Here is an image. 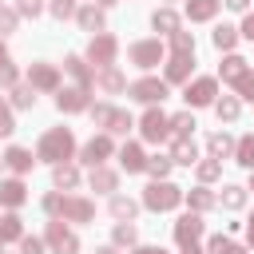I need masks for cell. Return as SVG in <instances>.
<instances>
[{
	"label": "cell",
	"instance_id": "74e56055",
	"mask_svg": "<svg viewBox=\"0 0 254 254\" xmlns=\"http://www.w3.org/2000/svg\"><path fill=\"white\" fill-rule=\"evenodd\" d=\"M187 198H190L194 210H210V206H214V194H210V190H190Z\"/></svg>",
	"mask_w": 254,
	"mask_h": 254
},
{
	"label": "cell",
	"instance_id": "7402d4cb",
	"mask_svg": "<svg viewBox=\"0 0 254 254\" xmlns=\"http://www.w3.org/2000/svg\"><path fill=\"white\" fill-rule=\"evenodd\" d=\"M91 187H95V190H115V171L91 167Z\"/></svg>",
	"mask_w": 254,
	"mask_h": 254
},
{
	"label": "cell",
	"instance_id": "83f0119b",
	"mask_svg": "<svg viewBox=\"0 0 254 254\" xmlns=\"http://www.w3.org/2000/svg\"><path fill=\"white\" fill-rule=\"evenodd\" d=\"M67 71H71V75L79 79V87H83V91L91 87V71L83 67V60H79V56H71V60H67Z\"/></svg>",
	"mask_w": 254,
	"mask_h": 254
},
{
	"label": "cell",
	"instance_id": "9a60e30c",
	"mask_svg": "<svg viewBox=\"0 0 254 254\" xmlns=\"http://www.w3.org/2000/svg\"><path fill=\"white\" fill-rule=\"evenodd\" d=\"M194 159H198V151H194L190 135H179V139H175V155H171V163H187V167H190Z\"/></svg>",
	"mask_w": 254,
	"mask_h": 254
},
{
	"label": "cell",
	"instance_id": "8fae6325",
	"mask_svg": "<svg viewBox=\"0 0 254 254\" xmlns=\"http://www.w3.org/2000/svg\"><path fill=\"white\" fill-rule=\"evenodd\" d=\"M190 60H194V52H175L171 64H167V83L187 79V75H190Z\"/></svg>",
	"mask_w": 254,
	"mask_h": 254
},
{
	"label": "cell",
	"instance_id": "7c38bea8",
	"mask_svg": "<svg viewBox=\"0 0 254 254\" xmlns=\"http://www.w3.org/2000/svg\"><path fill=\"white\" fill-rule=\"evenodd\" d=\"M28 83H32V87H40V91H52V87L60 83V75H56V67H48V64H36V67L28 71Z\"/></svg>",
	"mask_w": 254,
	"mask_h": 254
},
{
	"label": "cell",
	"instance_id": "d590c367",
	"mask_svg": "<svg viewBox=\"0 0 254 254\" xmlns=\"http://www.w3.org/2000/svg\"><path fill=\"white\" fill-rule=\"evenodd\" d=\"M75 183H79V171L60 163V167H56V187H75Z\"/></svg>",
	"mask_w": 254,
	"mask_h": 254
},
{
	"label": "cell",
	"instance_id": "c3c4849f",
	"mask_svg": "<svg viewBox=\"0 0 254 254\" xmlns=\"http://www.w3.org/2000/svg\"><path fill=\"white\" fill-rule=\"evenodd\" d=\"M16 20H20V16H16L12 8H0V32H12V28H16Z\"/></svg>",
	"mask_w": 254,
	"mask_h": 254
},
{
	"label": "cell",
	"instance_id": "4316f807",
	"mask_svg": "<svg viewBox=\"0 0 254 254\" xmlns=\"http://www.w3.org/2000/svg\"><path fill=\"white\" fill-rule=\"evenodd\" d=\"M234 40H238V32H234L230 24H222V28H214V48H222V52H230V48H234Z\"/></svg>",
	"mask_w": 254,
	"mask_h": 254
},
{
	"label": "cell",
	"instance_id": "52a82bcc",
	"mask_svg": "<svg viewBox=\"0 0 254 254\" xmlns=\"http://www.w3.org/2000/svg\"><path fill=\"white\" fill-rule=\"evenodd\" d=\"M56 214H64V218H71V222H87L91 214H95V206L87 202V198H60V210Z\"/></svg>",
	"mask_w": 254,
	"mask_h": 254
},
{
	"label": "cell",
	"instance_id": "cb8c5ba5",
	"mask_svg": "<svg viewBox=\"0 0 254 254\" xmlns=\"http://www.w3.org/2000/svg\"><path fill=\"white\" fill-rule=\"evenodd\" d=\"M151 24H155V28H163V32H179V16H175L171 8H159V12L151 16Z\"/></svg>",
	"mask_w": 254,
	"mask_h": 254
},
{
	"label": "cell",
	"instance_id": "7a4b0ae2",
	"mask_svg": "<svg viewBox=\"0 0 254 254\" xmlns=\"http://www.w3.org/2000/svg\"><path fill=\"white\" fill-rule=\"evenodd\" d=\"M183 202V190L179 187H171V183H151L147 190H143V206H151V210H171V206H179Z\"/></svg>",
	"mask_w": 254,
	"mask_h": 254
},
{
	"label": "cell",
	"instance_id": "f546056e",
	"mask_svg": "<svg viewBox=\"0 0 254 254\" xmlns=\"http://www.w3.org/2000/svg\"><path fill=\"white\" fill-rule=\"evenodd\" d=\"M135 210H139V206H135L131 198H123V194L111 198V214H115V218H135Z\"/></svg>",
	"mask_w": 254,
	"mask_h": 254
},
{
	"label": "cell",
	"instance_id": "5b68a950",
	"mask_svg": "<svg viewBox=\"0 0 254 254\" xmlns=\"http://www.w3.org/2000/svg\"><path fill=\"white\" fill-rule=\"evenodd\" d=\"M131 64H139V67H155L159 64V56H163V44L159 40H139V44H131Z\"/></svg>",
	"mask_w": 254,
	"mask_h": 254
},
{
	"label": "cell",
	"instance_id": "9f6ffc18",
	"mask_svg": "<svg viewBox=\"0 0 254 254\" xmlns=\"http://www.w3.org/2000/svg\"><path fill=\"white\" fill-rule=\"evenodd\" d=\"M183 254H202V250H198V246H187V250H183Z\"/></svg>",
	"mask_w": 254,
	"mask_h": 254
},
{
	"label": "cell",
	"instance_id": "e0dca14e",
	"mask_svg": "<svg viewBox=\"0 0 254 254\" xmlns=\"http://www.w3.org/2000/svg\"><path fill=\"white\" fill-rule=\"evenodd\" d=\"M0 202H4V206H20V202H24V183H20V179L0 183Z\"/></svg>",
	"mask_w": 254,
	"mask_h": 254
},
{
	"label": "cell",
	"instance_id": "f1b7e54d",
	"mask_svg": "<svg viewBox=\"0 0 254 254\" xmlns=\"http://www.w3.org/2000/svg\"><path fill=\"white\" fill-rule=\"evenodd\" d=\"M99 87H103V91H123V75H119L115 67H103V71H99Z\"/></svg>",
	"mask_w": 254,
	"mask_h": 254
},
{
	"label": "cell",
	"instance_id": "ee69618b",
	"mask_svg": "<svg viewBox=\"0 0 254 254\" xmlns=\"http://www.w3.org/2000/svg\"><path fill=\"white\" fill-rule=\"evenodd\" d=\"M127 127H131V115H127V111H115L111 123H107V131H127Z\"/></svg>",
	"mask_w": 254,
	"mask_h": 254
},
{
	"label": "cell",
	"instance_id": "603a6c76",
	"mask_svg": "<svg viewBox=\"0 0 254 254\" xmlns=\"http://www.w3.org/2000/svg\"><path fill=\"white\" fill-rule=\"evenodd\" d=\"M234 155H238L242 167H254V135H242V139L234 143Z\"/></svg>",
	"mask_w": 254,
	"mask_h": 254
},
{
	"label": "cell",
	"instance_id": "f6af8a7d",
	"mask_svg": "<svg viewBox=\"0 0 254 254\" xmlns=\"http://www.w3.org/2000/svg\"><path fill=\"white\" fill-rule=\"evenodd\" d=\"M234 83H238V91H242V99H250V103H254V75L246 71V75H242V79H234Z\"/></svg>",
	"mask_w": 254,
	"mask_h": 254
},
{
	"label": "cell",
	"instance_id": "9c48e42d",
	"mask_svg": "<svg viewBox=\"0 0 254 254\" xmlns=\"http://www.w3.org/2000/svg\"><path fill=\"white\" fill-rule=\"evenodd\" d=\"M198 234H202V218H198V214H187V218L175 222V238H179L183 246H194Z\"/></svg>",
	"mask_w": 254,
	"mask_h": 254
},
{
	"label": "cell",
	"instance_id": "5bb4252c",
	"mask_svg": "<svg viewBox=\"0 0 254 254\" xmlns=\"http://www.w3.org/2000/svg\"><path fill=\"white\" fill-rule=\"evenodd\" d=\"M83 107H87V91H83V87L60 91V111H83Z\"/></svg>",
	"mask_w": 254,
	"mask_h": 254
},
{
	"label": "cell",
	"instance_id": "11a10c76",
	"mask_svg": "<svg viewBox=\"0 0 254 254\" xmlns=\"http://www.w3.org/2000/svg\"><path fill=\"white\" fill-rule=\"evenodd\" d=\"M135 254H163V250H155V246H143V250H135Z\"/></svg>",
	"mask_w": 254,
	"mask_h": 254
},
{
	"label": "cell",
	"instance_id": "44dd1931",
	"mask_svg": "<svg viewBox=\"0 0 254 254\" xmlns=\"http://www.w3.org/2000/svg\"><path fill=\"white\" fill-rule=\"evenodd\" d=\"M4 163H8L12 171H28V167H32V151H24V147H8Z\"/></svg>",
	"mask_w": 254,
	"mask_h": 254
},
{
	"label": "cell",
	"instance_id": "1f68e13d",
	"mask_svg": "<svg viewBox=\"0 0 254 254\" xmlns=\"http://www.w3.org/2000/svg\"><path fill=\"white\" fill-rule=\"evenodd\" d=\"M0 87H16V67L8 64V52L0 44Z\"/></svg>",
	"mask_w": 254,
	"mask_h": 254
},
{
	"label": "cell",
	"instance_id": "f907efd6",
	"mask_svg": "<svg viewBox=\"0 0 254 254\" xmlns=\"http://www.w3.org/2000/svg\"><path fill=\"white\" fill-rule=\"evenodd\" d=\"M20 246H24V254H44V242L40 238H24Z\"/></svg>",
	"mask_w": 254,
	"mask_h": 254
},
{
	"label": "cell",
	"instance_id": "60d3db41",
	"mask_svg": "<svg viewBox=\"0 0 254 254\" xmlns=\"http://www.w3.org/2000/svg\"><path fill=\"white\" fill-rule=\"evenodd\" d=\"M190 127H194L190 115H175V119H171V131H175V135H190Z\"/></svg>",
	"mask_w": 254,
	"mask_h": 254
},
{
	"label": "cell",
	"instance_id": "ab89813d",
	"mask_svg": "<svg viewBox=\"0 0 254 254\" xmlns=\"http://www.w3.org/2000/svg\"><path fill=\"white\" fill-rule=\"evenodd\" d=\"M218 171H222V167H218V159H206V163H198V179H202V183L218 179Z\"/></svg>",
	"mask_w": 254,
	"mask_h": 254
},
{
	"label": "cell",
	"instance_id": "db71d44e",
	"mask_svg": "<svg viewBox=\"0 0 254 254\" xmlns=\"http://www.w3.org/2000/svg\"><path fill=\"white\" fill-rule=\"evenodd\" d=\"M226 4H230V8H234V12H242V8H246V4H250V0H226Z\"/></svg>",
	"mask_w": 254,
	"mask_h": 254
},
{
	"label": "cell",
	"instance_id": "8992f818",
	"mask_svg": "<svg viewBox=\"0 0 254 254\" xmlns=\"http://www.w3.org/2000/svg\"><path fill=\"white\" fill-rule=\"evenodd\" d=\"M131 95H135L139 103H155V99L167 95V79H135V83H131Z\"/></svg>",
	"mask_w": 254,
	"mask_h": 254
},
{
	"label": "cell",
	"instance_id": "836d02e7",
	"mask_svg": "<svg viewBox=\"0 0 254 254\" xmlns=\"http://www.w3.org/2000/svg\"><path fill=\"white\" fill-rule=\"evenodd\" d=\"M210 254H246V250H242L238 242H230V238L218 234V238H210Z\"/></svg>",
	"mask_w": 254,
	"mask_h": 254
},
{
	"label": "cell",
	"instance_id": "681fc988",
	"mask_svg": "<svg viewBox=\"0 0 254 254\" xmlns=\"http://www.w3.org/2000/svg\"><path fill=\"white\" fill-rule=\"evenodd\" d=\"M12 127H16V123H12V111L0 103V135H12Z\"/></svg>",
	"mask_w": 254,
	"mask_h": 254
},
{
	"label": "cell",
	"instance_id": "7bdbcfd3",
	"mask_svg": "<svg viewBox=\"0 0 254 254\" xmlns=\"http://www.w3.org/2000/svg\"><path fill=\"white\" fill-rule=\"evenodd\" d=\"M40 0H16V16H40Z\"/></svg>",
	"mask_w": 254,
	"mask_h": 254
},
{
	"label": "cell",
	"instance_id": "e575fe53",
	"mask_svg": "<svg viewBox=\"0 0 254 254\" xmlns=\"http://www.w3.org/2000/svg\"><path fill=\"white\" fill-rule=\"evenodd\" d=\"M32 99H36V95H32V83H16V87H12V103H16V107H32Z\"/></svg>",
	"mask_w": 254,
	"mask_h": 254
},
{
	"label": "cell",
	"instance_id": "91938a15",
	"mask_svg": "<svg viewBox=\"0 0 254 254\" xmlns=\"http://www.w3.org/2000/svg\"><path fill=\"white\" fill-rule=\"evenodd\" d=\"M99 4H115V0H99Z\"/></svg>",
	"mask_w": 254,
	"mask_h": 254
},
{
	"label": "cell",
	"instance_id": "ffe728a7",
	"mask_svg": "<svg viewBox=\"0 0 254 254\" xmlns=\"http://www.w3.org/2000/svg\"><path fill=\"white\" fill-rule=\"evenodd\" d=\"M206 147H210V155H214V159H222V155H230V151H234V139H230L226 131H218V135H210V139H206Z\"/></svg>",
	"mask_w": 254,
	"mask_h": 254
},
{
	"label": "cell",
	"instance_id": "7dc6e473",
	"mask_svg": "<svg viewBox=\"0 0 254 254\" xmlns=\"http://www.w3.org/2000/svg\"><path fill=\"white\" fill-rule=\"evenodd\" d=\"M115 242L119 246H131L135 242V226H115Z\"/></svg>",
	"mask_w": 254,
	"mask_h": 254
},
{
	"label": "cell",
	"instance_id": "2e32d148",
	"mask_svg": "<svg viewBox=\"0 0 254 254\" xmlns=\"http://www.w3.org/2000/svg\"><path fill=\"white\" fill-rule=\"evenodd\" d=\"M119 163H123V171H143V167H147V159H143V151H139L135 143H127V147L119 151Z\"/></svg>",
	"mask_w": 254,
	"mask_h": 254
},
{
	"label": "cell",
	"instance_id": "d6986e66",
	"mask_svg": "<svg viewBox=\"0 0 254 254\" xmlns=\"http://www.w3.org/2000/svg\"><path fill=\"white\" fill-rule=\"evenodd\" d=\"M242 75H246V60H242V56H226V60H222V79L234 83V79H242Z\"/></svg>",
	"mask_w": 254,
	"mask_h": 254
},
{
	"label": "cell",
	"instance_id": "bcb514c9",
	"mask_svg": "<svg viewBox=\"0 0 254 254\" xmlns=\"http://www.w3.org/2000/svg\"><path fill=\"white\" fill-rule=\"evenodd\" d=\"M91 115H95V123H111V115H115V107H107V103H99V107H91Z\"/></svg>",
	"mask_w": 254,
	"mask_h": 254
},
{
	"label": "cell",
	"instance_id": "6da1fadb",
	"mask_svg": "<svg viewBox=\"0 0 254 254\" xmlns=\"http://www.w3.org/2000/svg\"><path fill=\"white\" fill-rule=\"evenodd\" d=\"M71 151H75V139H71V131L67 127H56V131H48L44 139H40V159H48V163H60V159H71Z\"/></svg>",
	"mask_w": 254,
	"mask_h": 254
},
{
	"label": "cell",
	"instance_id": "277c9868",
	"mask_svg": "<svg viewBox=\"0 0 254 254\" xmlns=\"http://www.w3.org/2000/svg\"><path fill=\"white\" fill-rule=\"evenodd\" d=\"M48 246L56 254H79V238L71 230H64L60 222H48Z\"/></svg>",
	"mask_w": 254,
	"mask_h": 254
},
{
	"label": "cell",
	"instance_id": "484cf974",
	"mask_svg": "<svg viewBox=\"0 0 254 254\" xmlns=\"http://www.w3.org/2000/svg\"><path fill=\"white\" fill-rule=\"evenodd\" d=\"M79 24H83L87 32H103V12H99V8H83V12H79Z\"/></svg>",
	"mask_w": 254,
	"mask_h": 254
},
{
	"label": "cell",
	"instance_id": "680465c9",
	"mask_svg": "<svg viewBox=\"0 0 254 254\" xmlns=\"http://www.w3.org/2000/svg\"><path fill=\"white\" fill-rule=\"evenodd\" d=\"M250 246H254V218H250Z\"/></svg>",
	"mask_w": 254,
	"mask_h": 254
},
{
	"label": "cell",
	"instance_id": "4dcf8cb0",
	"mask_svg": "<svg viewBox=\"0 0 254 254\" xmlns=\"http://www.w3.org/2000/svg\"><path fill=\"white\" fill-rule=\"evenodd\" d=\"M12 238H20V218L16 214H4L0 218V242H12Z\"/></svg>",
	"mask_w": 254,
	"mask_h": 254
},
{
	"label": "cell",
	"instance_id": "4fadbf2b",
	"mask_svg": "<svg viewBox=\"0 0 254 254\" xmlns=\"http://www.w3.org/2000/svg\"><path fill=\"white\" fill-rule=\"evenodd\" d=\"M107 155H111V139H107V135H99V139H91V143L83 147V163H87V167H99Z\"/></svg>",
	"mask_w": 254,
	"mask_h": 254
},
{
	"label": "cell",
	"instance_id": "d6a6232c",
	"mask_svg": "<svg viewBox=\"0 0 254 254\" xmlns=\"http://www.w3.org/2000/svg\"><path fill=\"white\" fill-rule=\"evenodd\" d=\"M214 111H218V119H238V99L234 95H222L214 103Z\"/></svg>",
	"mask_w": 254,
	"mask_h": 254
},
{
	"label": "cell",
	"instance_id": "6f0895ef",
	"mask_svg": "<svg viewBox=\"0 0 254 254\" xmlns=\"http://www.w3.org/2000/svg\"><path fill=\"white\" fill-rule=\"evenodd\" d=\"M95 254H115V250H111V246H103V250H95Z\"/></svg>",
	"mask_w": 254,
	"mask_h": 254
},
{
	"label": "cell",
	"instance_id": "8d00e7d4",
	"mask_svg": "<svg viewBox=\"0 0 254 254\" xmlns=\"http://www.w3.org/2000/svg\"><path fill=\"white\" fill-rule=\"evenodd\" d=\"M147 171H151L155 179H167V175H171V159H163V155H155V159H147Z\"/></svg>",
	"mask_w": 254,
	"mask_h": 254
},
{
	"label": "cell",
	"instance_id": "f35d334b",
	"mask_svg": "<svg viewBox=\"0 0 254 254\" xmlns=\"http://www.w3.org/2000/svg\"><path fill=\"white\" fill-rule=\"evenodd\" d=\"M171 48H175V52H194L190 32H171Z\"/></svg>",
	"mask_w": 254,
	"mask_h": 254
},
{
	"label": "cell",
	"instance_id": "d4e9b609",
	"mask_svg": "<svg viewBox=\"0 0 254 254\" xmlns=\"http://www.w3.org/2000/svg\"><path fill=\"white\" fill-rule=\"evenodd\" d=\"M222 206H226V210H242V206H246V190H242V187H226V190H222Z\"/></svg>",
	"mask_w": 254,
	"mask_h": 254
},
{
	"label": "cell",
	"instance_id": "94428289",
	"mask_svg": "<svg viewBox=\"0 0 254 254\" xmlns=\"http://www.w3.org/2000/svg\"><path fill=\"white\" fill-rule=\"evenodd\" d=\"M0 163H4V159H0Z\"/></svg>",
	"mask_w": 254,
	"mask_h": 254
},
{
	"label": "cell",
	"instance_id": "30bf717a",
	"mask_svg": "<svg viewBox=\"0 0 254 254\" xmlns=\"http://www.w3.org/2000/svg\"><path fill=\"white\" fill-rule=\"evenodd\" d=\"M115 48H119L115 36H95L91 48H87V56H91L95 64H111V60H115Z\"/></svg>",
	"mask_w": 254,
	"mask_h": 254
},
{
	"label": "cell",
	"instance_id": "f5cc1de1",
	"mask_svg": "<svg viewBox=\"0 0 254 254\" xmlns=\"http://www.w3.org/2000/svg\"><path fill=\"white\" fill-rule=\"evenodd\" d=\"M242 36H246V40H254V16H246V24H242Z\"/></svg>",
	"mask_w": 254,
	"mask_h": 254
},
{
	"label": "cell",
	"instance_id": "b9f144b4",
	"mask_svg": "<svg viewBox=\"0 0 254 254\" xmlns=\"http://www.w3.org/2000/svg\"><path fill=\"white\" fill-rule=\"evenodd\" d=\"M52 16H60V20L75 16V4H71V0H52Z\"/></svg>",
	"mask_w": 254,
	"mask_h": 254
},
{
	"label": "cell",
	"instance_id": "3957f363",
	"mask_svg": "<svg viewBox=\"0 0 254 254\" xmlns=\"http://www.w3.org/2000/svg\"><path fill=\"white\" fill-rule=\"evenodd\" d=\"M167 135H171V119L151 107V111L143 115V139H147V143H163Z\"/></svg>",
	"mask_w": 254,
	"mask_h": 254
},
{
	"label": "cell",
	"instance_id": "816d5d0a",
	"mask_svg": "<svg viewBox=\"0 0 254 254\" xmlns=\"http://www.w3.org/2000/svg\"><path fill=\"white\" fill-rule=\"evenodd\" d=\"M44 210H52V214H56V210H60V198H56V194H48V198H44Z\"/></svg>",
	"mask_w": 254,
	"mask_h": 254
},
{
	"label": "cell",
	"instance_id": "ac0fdd59",
	"mask_svg": "<svg viewBox=\"0 0 254 254\" xmlns=\"http://www.w3.org/2000/svg\"><path fill=\"white\" fill-rule=\"evenodd\" d=\"M214 12H218V0H190L187 4V16L190 20H210Z\"/></svg>",
	"mask_w": 254,
	"mask_h": 254
},
{
	"label": "cell",
	"instance_id": "ba28073f",
	"mask_svg": "<svg viewBox=\"0 0 254 254\" xmlns=\"http://www.w3.org/2000/svg\"><path fill=\"white\" fill-rule=\"evenodd\" d=\"M214 91H218V83H214V79H194V83L187 87V103L206 107V103H214Z\"/></svg>",
	"mask_w": 254,
	"mask_h": 254
}]
</instances>
